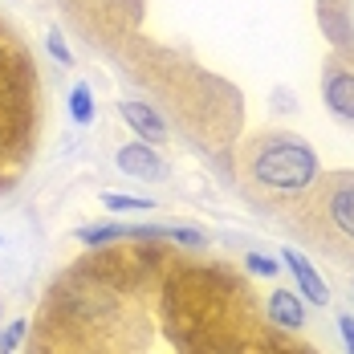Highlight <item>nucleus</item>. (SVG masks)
Returning a JSON list of instances; mask_svg holds the SVG:
<instances>
[{"mask_svg":"<svg viewBox=\"0 0 354 354\" xmlns=\"http://www.w3.org/2000/svg\"><path fill=\"white\" fill-rule=\"evenodd\" d=\"M252 176L265 187H277V192H301L310 179L318 176V159L301 142H269L252 159Z\"/></svg>","mask_w":354,"mask_h":354,"instance_id":"obj_1","label":"nucleus"},{"mask_svg":"<svg viewBox=\"0 0 354 354\" xmlns=\"http://www.w3.org/2000/svg\"><path fill=\"white\" fill-rule=\"evenodd\" d=\"M118 114L131 122V131H139L142 142H163V139H167V127H163V118L147 106V102H122V106H118Z\"/></svg>","mask_w":354,"mask_h":354,"instance_id":"obj_2","label":"nucleus"},{"mask_svg":"<svg viewBox=\"0 0 354 354\" xmlns=\"http://www.w3.org/2000/svg\"><path fill=\"white\" fill-rule=\"evenodd\" d=\"M281 261L289 265V269H293V277H297V285H301V293H306V297H310L314 306H326V301H330V289H326V281H322L318 273L310 269V261H306L301 252L285 248V252H281Z\"/></svg>","mask_w":354,"mask_h":354,"instance_id":"obj_3","label":"nucleus"},{"mask_svg":"<svg viewBox=\"0 0 354 354\" xmlns=\"http://www.w3.org/2000/svg\"><path fill=\"white\" fill-rule=\"evenodd\" d=\"M118 167L127 171V176H139V179H163V163L155 159V151L151 147H142V142H135V147H122L118 151Z\"/></svg>","mask_w":354,"mask_h":354,"instance_id":"obj_4","label":"nucleus"},{"mask_svg":"<svg viewBox=\"0 0 354 354\" xmlns=\"http://www.w3.org/2000/svg\"><path fill=\"white\" fill-rule=\"evenodd\" d=\"M269 318L277 322V326H285V330L306 326V310H301L297 293H289V289H273V297H269Z\"/></svg>","mask_w":354,"mask_h":354,"instance_id":"obj_5","label":"nucleus"},{"mask_svg":"<svg viewBox=\"0 0 354 354\" xmlns=\"http://www.w3.org/2000/svg\"><path fill=\"white\" fill-rule=\"evenodd\" d=\"M326 102L338 110L342 118H354V73H330L326 77Z\"/></svg>","mask_w":354,"mask_h":354,"instance_id":"obj_6","label":"nucleus"},{"mask_svg":"<svg viewBox=\"0 0 354 354\" xmlns=\"http://www.w3.org/2000/svg\"><path fill=\"white\" fill-rule=\"evenodd\" d=\"M330 212H334V224H338L346 236H354V183H351V187H338V192H334Z\"/></svg>","mask_w":354,"mask_h":354,"instance_id":"obj_7","label":"nucleus"},{"mask_svg":"<svg viewBox=\"0 0 354 354\" xmlns=\"http://www.w3.org/2000/svg\"><path fill=\"white\" fill-rule=\"evenodd\" d=\"M70 110H73V118H77V122H90V118H94V102H90V90H86V86H73Z\"/></svg>","mask_w":354,"mask_h":354,"instance_id":"obj_8","label":"nucleus"},{"mask_svg":"<svg viewBox=\"0 0 354 354\" xmlns=\"http://www.w3.org/2000/svg\"><path fill=\"white\" fill-rule=\"evenodd\" d=\"M248 269H252V273H261V277H273V273H277V265H273L269 257H261V252H252V257H248Z\"/></svg>","mask_w":354,"mask_h":354,"instance_id":"obj_9","label":"nucleus"},{"mask_svg":"<svg viewBox=\"0 0 354 354\" xmlns=\"http://www.w3.org/2000/svg\"><path fill=\"white\" fill-rule=\"evenodd\" d=\"M21 334H25V322H12V326H8V334L0 338V354H8V351H12V346L21 342Z\"/></svg>","mask_w":354,"mask_h":354,"instance_id":"obj_10","label":"nucleus"},{"mask_svg":"<svg viewBox=\"0 0 354 354\" xmlns=\"http://www.w3.org/2000/svg\"><path fill=\"white\" fill-rule=\"evenodd\" d=\"M106 208H151V200H135V196H106Z\"/></svg>","mask_w":354,"mask_h":354,"instance_id":"obj_11","label":"nucleus"},{"mask_svg":"<svg viewBox=\"0 0 354 354\" xmlns=\"http://www.w3.org/2000/svg\"><path fill=\"white\" fill-rule=\"evenodd\" d=\"M338 330H342V342H346V351L354 354V318H351V314H342V318H338Z\"/></svg>","mask_w":354,"mask_h":354,"instance_id":"obj_12","label":"nucleus"},{"mask_svg":"<svg viewBox=\"0 0 354 354\" xmlns=\"http://www.w3.org/2000/svg\"><path fill=\"white\" fill-rule=\"evenodd\" d=\"M49 53H53L57 62H66V66H70V49H66V41H62L57 33H49Z\"/></svg>","mask_w":354,"mask_h":354,"instance_id":"obj_13","label":"nucleus"}]
</instances>
